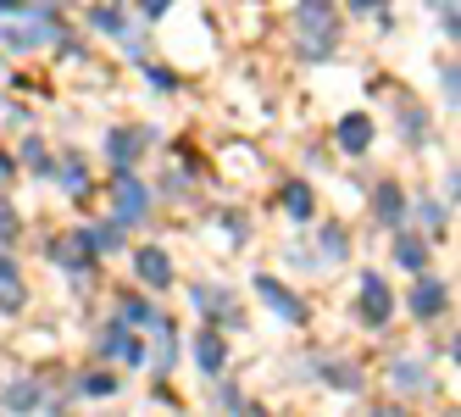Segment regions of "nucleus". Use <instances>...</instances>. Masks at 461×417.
I'll list each match as a JSON object with an SVG mask.
<instances>
[{
    "label": "nucleus",
    "instance_id": "nucleus-1",
    "mask_svg": "<svg viewBox=\"0 0 461 417\" xmlns=\"http://www.w3.org/2000/svg\"><path fill=\"white\" fill-rule=\"evenodd\" d=\"M0 40H6V50H40V45H61V50H73V40L50 23V12H45V6L28 17V23H6V34H0Z\"/></svg>",
    "mask_w": 461,
    "mask_h": 417
},
{
    "label": "nucleus",
    "instance_id": "nucleus-2",
    "mask_svg": "<svg viewBox=\"0 0 461 417\" xmlns=\"http://www.w3.org/2000/svg\"><path fill=\"white\" fill-rule=\"evenodd\" d=\"M301 28H306L301 56L322 61L328 50H334V6H328V0H301Z\"/></svg>",
    "mask_w": 461,
    "mask_h": 417
},
{
    "label": "nucleus",
    "instance_id": "nucleus-3",
    "mask_svg": "<svg viewBox=\"0 0 461 417\" xmlns=\"http://www.w3.org/2000/svg\"><path fill=\"white\" fill-rule=\"evenodd\" d=\"M356 317L367 329H384L389 317H394V295H389V284L378 273H361V290H356Z\"/></svg>",
    "mask_w": 461,
    "mask_h": 417
},
{
    "label": "nucleus",
    "instance_id": "nucleus-4",
    "mask_svg": "<svg viewBox=\"0 0 461 417\" xmlns=\"http://www.w3.org/2000/svg\"><path fill=\"white\" fill-rule=\"evenodd\" d=\"M112 201H117V212H112V222L117 229H128V222H140L145 217V206H150V189L134 178V168H117V184H112Z\"/></svg>",
    "mask_w": 461,
    "mask_h": 417
},
{
    "label": "nucleus",
    "instance_id": "nucleus-5",
    "mask_svg": "<svg viewBox=\"0 0 461 417\" xmlns=\"http://www.w3.org/2000/svg\"><path fill=\"white\" fill-rule=\"evenodd\" d=\"M256 295H261V301H267V306H273V312L284 317V323H306V317H312V312H306V301H301V295H294V290H289V284H278L273 273H256Z\"/></svg>",
    "mask_w": 461,
    "mask_h": 417
},
{
    "label": "nucleus",
    "instance_id": "nucleus-6",
    "mask_svg": "<svg viewBox=\"0 0 461 417\" xmlns=\"http://www.w3.org/2000/svg\"><path fill=\"white\" fill-rule=\"evenodd\" d=\"M95 350H101V357H117V362H145V345L134 340V334H128V323H122V317H117V323H106L101 334H95Z\"/></svg>",
    "mask_w": 461,
    "mask_h": 417
},
{
    "label": "nucleus",
    "instance_id": "nucleus-7",
    "mask_svg": "<svg viewBox=\"0 0 461 417\" xmlns=\"http://www.w3.org/2000/svg\"><path fill=\"white\" fill-rule=\"evenodd\" d=\"M373 217L384 222V229H401V222H406V189L394 184V178H384L373 189Z\"/></svg>",
    "mask_w": 461,
    "mask_h": 417
},
{
    "label": "nucleus",
    "instance_id": "nucleus-8",
    "mask_svg": "<svg viewBox=\"0 0 461 417\" xmlns=\"http://www.w3.org/2000/svg\"><path fill=\"white\" fill-rule=\"evenodd\" d=\"M145 145H150V128H112V140H106V156H112L117 168H134Z\"/></svg>",
    "mask_w": 461,
    "mask_h": 417
},
{
    "label": "nucleus",
    "instance_id": "nucleus-9",
    "mask_svg": "<svg viewBox=\"0 0 461 417\" xmlns=\"http://www.w3.org/2000/svg\"><path fill=\"white\" fill-rule=\"evenodd\" d=\"M445 301H450V290H445V284L439 278H428V273H417V290H411V317H439L445 312Z\"/></svg>",
    "mask_w": 461,
    "mask_h": 417
},
{
    "label": "nucleus",
    "instance_id": "nucleus-10",
    "mask_svg": "<svg viewBox=\"0 0 461 417\" xmlns=\"http://www.w3.org/2000/svg\"><path fill=\"white\" fill-rule=\"evenodd\" d=\"M56 401L45 395V384H6L0 395V412H50Z\"/></svg>",
    "mask_w": 461,
    "mask_h": 417
},
{
    "label": "nucleus",
    "instance_id": "nucleus-11",
    "mask_svg": "<svg viewBox=\"0 0 461 417\" xmlns=\"http://www.w3.org/2000/svg\"><path fill=\"white\" fill-rule=\"evenodd\" d=\"M50 262H61V267H68V273H89L95 267V250L78 240V229L68 234V240H50Z\"/></svg>",
    "mask_w": 461,
    "mask_h": 417
},
{
    "label": "nucleus",
    "instance_id": "nucleus-12",
    "mask_svg": "<svg viewBox=\"0 0 461 417\" xmlns=\"http://www.w3.org/2000/svg\"><path fill=\"white\" fill-rule=\"evenodd\" d=\"M134 273L150 284V290H167L173 284V262H167V250H156V245H145L140 256H134Z\"/></svg>",
    "mask_w": 461,
    "mask_h": 417
},
{
    "label": "nucleus",
    "instance_id": "nucleus-13",
    "mask_svg": "<svg viewBox=\"0 0 461 417\" xmlns=\"http://www.w3.org/2000/svg\"><path fill=\"white\" fill-rule=\"evenodd\" d=\"M312 373H317L322 384H334V390H345V395H356V390H361V367H356V362L317 357V362H312Z\"/></svg>",
    "mask_w": 461,
    "mask_h": 417
},
{
    "label": "nucleus",
    "instance_id": "nucleus-14",
    "mask_svg": "<svg viewBox=\"0 0 461 417\" xmlns=\"http://www.w3.org/2000/svg\"><path fill=\"white\" fill-rule=\"evenodd\" d=\"M194 306H206V317H217V323H222V317H228V323H240V312H234V295H222V290H212V284H194Z\"/></svg>",
    "mask_w": 461,
    "mask_h": 417
},
{
    "label": "nucleus",
    "instance_id": "nucleus-15",
    "mask_svg": "<svg viewBox=\"0 0 461 417\" xmlns=\"http://www.w3.org/2000/svg\"><path fill=\"white\" fill-rule=\"evenodd\" d=\"M222 357H228V345H222V334H217V329H201V334H194V362H201L206 373H217V367H222Z\"/></svg>",
    "mask_w": 461,
    "mask_h": 417
},
{
    "label": "nucleus",
    "instance_id": "nucleus-16",
    "mask_svg": "<svg viewBox=\"0 0 461 417\" xmlns=\"http://www.w3.org/2000/svg\"><path fill=\"white\" fill-rule=\"evenodd\" d=\"M367 145H373V122L361 117V112H350L339 122V150H367Z\"/></svg>",
    "mask_w": 461,
    "mask_h": 417
},
{
    "label": "nucleus",
    "instance_id": "nucleus-17",
    "mask_svg": "<svg viewBox=\"0 0 461 417\" xmlns=\"http://www.w3.org/2000/svg\"><path fill=\"white\" fill-rule=\"evenodd\" d=\"M394 262H401L406 273H428V245L417 234H401L394 240Z\"/></svg>",
    "mask_w": 461,
    "mask_h": 417
},
{
    "label": "nucleus",
    "instance_id": "nucleus-18",
    "mask_svg": "<svg viewBox=\"0 0 461 417\" xmlns=\"http://www.w3.org/2000/svg\"><path fill=\"white\" fill-rule=\"evenodd\" d=\"M23 162L34 168L40 178H56V162H50V150H45V140H40V134H28V140H23Z\"/></svg>",
    "mask_w": 461,
    "mask_h": 417
},
{
    "label": "nucleus",
    "instance_id": "nucleus-19",
    "mask_svg": "<svg viewBox=\"0 0 461 417\" xmlns=\"http://www.w3.org/2000/svg\"><path fill=\"white\" fill-rule=\"evenodd\" d=\"M78 240H84L95 256H106V250H117V245H122V229H117V222H106V229H78Z\"/></svg>",
    "mask_w": 461,
    "mask_h": 417
},
{
    "label": "nucleus",
    "instance_id": "nucleus-20",
    "mask_svg": "<svg viewBox=\"0 0 461 417\" xmlns=\"http://www.w3.org/2000/svg\"><path fill=\"white\" fill-rule=\"evenodd\" d=\"M284 212L289 217H312V184H301V178H294V184H284Z\"/></svg>",
    "mask_w": 461,
    "mask_h": 417
},
{
    "label": "nucleus",
    "instance_id": "nucleus-21",
    "mask_svg": "<svg viewBox=\"0 0 461 417\" xmlns=\"http://www.w3.org/2000/svg\"><path fill=\"white\" fill-rule=\"evenodd\" d=\"M317 267H334V262H345V234L339 229H317Z\"/></svg>",
    "mask_w": 461,
    "mask_h": 417
},
{
    "label": "nucleus",
    "instance_id": "nucleus-22",
    "mask_svg": "<svg viewBox=\"0 0 461 417\" xmlns=\"http://www.w3.org/2000/svg\"><path fill=\"white\" fill-rule=\"evenodd\" d=\"M6 306H23V284H17V267L0 256V312Z\"/></svg>",
    "mask_w": 461,
    "mask_h": 417
},
{
    "label": "nucleus",
    "instance_id": "nucleus-23",
    "mask_svg": "<svg viewBox=\"0 0 461 417\" xmlns=\"http://www.w3.org/2000/svg\"><path fill=\"white\" fill-rule=\"evenodd\" d=\"M117 317H122L128 329H150V323H156V306H150V301H122Z\"/></svg>",
    "mask_w": 461,
    "mask_h": 417
},
{
    "label": "nucleus",
    "instance_id": "nucleus-24",
    "mask_svg": "<svg viewBox=\"0 0 461 417\" xmlns=\"http://www.w3.org/2000/svg\"><path fill=\"white\" fill-rule=\"evenodd\" d=\"M61 184H68V195H84V189H89V178H84V156H68V162H61Z\"/></svg>",
    "mask_w": 461,
    "mask_h": 417
},
{
    "label": "nucleus",
    "instance_id": "nucleus-25",
    "mask_svg": "<svg viewBox=\"0 0 461 417\" xmlns=\"http://www.w3.org/2000/svg\"><path fill=\"white\" fill-rule=\"evenodd\" d=\"M401 128H411L406 140L422 145V140H428V117H422V106H406V101H401Z\"/></svg>",
    "mask_w": 461,
    "mask_h": 417
},
{
    "label": "nucleus",
    "instance_id": "nucleus-26",
    "mask_svg": "<svg viewBox=\"0 0 461 417\" xmlns=\"http://www.w3.org/2000/svg\"><path fill=\"white\" fill-rule=\"evenodd\" d=\"M89 23H95V28H106V34H128V17H122L117 6H95Z\"/></svg>",
    "mask_w": 461,
    "mask_h": 417
},
{
    "label": "nucleus",
    "instance_id": "nucleus-27",
    "mask_svg": "<svg viewBox=\"0 0 461 417\" xmlns=\"http://www.w3.org/2000/svg\"><path fill=\"white\" fill-rule=\"evenodd\" d=\"M389 373H394V384H411V390H422V384H428V373H422L417 362H394Z\"/></svg>",
    "mask_w": 461,
    "mask_h": 417
},
{
    "label": "nucleus",
    "instance_id": "nucleus-28",
    "mask_svg": "<svg viewBox=\"0 0 461 417\" xmlns=\"http://www.w3.org/2000/svg\"><path fill=\"white\" fill-rule=\"evenodd\" d=\"M112 390H117L112 373H89V378H84V395H112Z\"/></svg>",
    "mask_w": 461,
    "mask_h": 417
},
{
    "label": "nucleus",
    "instance_id": "nucleus-29",
    "mask_svg": "<svg viewBox=\"0 0 461 417\" xmlns=\"http://www.w3.org/2000/svg\"><path fill=\"white\" fill-rule=\"evenodd\" d=\"M17 229H23V222H17V212H12V206H0V240L12 245V240H17Z\"/></svg>",
    "mask_w": 461,
    "mask_h": 417
},
{
    "label": "nucleus",
    "instance_id": "nucleus-30",
    "mask_svg": "<svg viewBox=\"0 0 461 417\" xmlns=\"http://www.w3.org/2000/svg\"><path fill=\"white\" fill-rule=\"evenodd\" d=\"M422 222H428V229H434V234H445V206H434V201H422Z\"/></svg>",
    "mask_w": 461,
    "mask_h": 417
},
{
    "label": "nucleus",
    "instance_id": "nucleus-31",
    "mask_svg": "<svg viewBox=\"0 0 461 417\" xmlns=\"http://www.w3.org/2000/svg\"><path fill=\"white\" fill-rule=\"evenodd\" d=\"M217 406H222V412H256V406H250L245 395H234V390H222V395H217Z\"/></svg>",
    "mask_w": 461,
    "mask_h": 417
},
{
    "label": "nucleus",
    "instance_id": "nucleus-32",
    "mask_svg": "<svg viewBox=\"0 0 461 417\" xmlns=\"http://www.w3.org/2000/svg\"><path fill=\"white\" fill-rule=\"evenodd\" d=\"M145 73H150V84H156V89H161V95H167V89H178V78H173V73H167V68H145Z\"/></svg>",
    "mask_w": 461,
    "mask_h": 417
},
{
    "label": "nucleus",
    "instance_id": "nucleus-33",
    "mask_svg": "<svg viewBox=\"0 0 461 417\" xmlns=\"http://www.w3.org/2000/svg\"><path fill=\"white\" fill-rule=\"evenodd\" d=\"M167 6H173V0H140V12H145V17H161Z\"/></svg>",
    "mask_w": 461,
    "mask_h": 417
},
{
    "label": "nucleus",
    "instance_id": "nucleus-34",
    "mask_svg": "<svg viewBox=\"0 0 461 417\" xmlns=\"http://www.w3.org/2000/svg\"><path fill=\"white\" fill-rule=\"evenodd\" d=\"M350 12H384V0H350Z\"/></svg>",
    "mask_w": 461,
    "mask_h": 417
},
{
    "label": "nucleus",
    "instance_id": "nucleus-35",
    "mask_svg": "<svg viewBox=\"0 0 461 417\" xmlns=\"http://www.w3.org/2000/svg\"><path fill=\"white\" fill-rule=\"evenodd\" d=\"M23 12V0H0V17H17Z\"/></svg>",
    "mask_w": 461,
    "mask_h": 417
},
{
    "label": "nucleus",
    "instance_id": "nucleus-36",
    "mask_svg": "<svg viewBox=\"0 0 461 417\" xmlns=\"http://www.w3.org/2000/svg\"><path fill=\"white\" fill-rule=\"evenodd\" d=\"M0 178H12V156H0Z\"/></svg>",
    "mask_w": 461,
    "mask_h": 417
}]
</instances>
